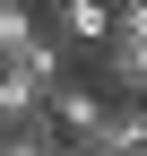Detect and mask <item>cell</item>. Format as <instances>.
<instances>
[{"instance_id":"1","label":"cell","mask_w":147,"mask_h":156,"mask_svg":"<svg viewBox=\"0 0 147 156\" xmlns=\"http://www.w3.org/2000/svg\"><path fill=\"white\" fill-rule=\"evenodd\" d=\"M61 69H69V52L52 44V35H35L26 52H0V122H35V113L69 87Z\"/></svg>"},{"instance_id":"2","label":"cell","mask_w":147,"mask_h":156,"mask_svg":"<svg viewBox=\"0 0 147 156\" xmlns=\"http://www.w3.org/2000/svg\"><path fill=\"white\" fill-rule=\"evenodd\" d=\"M121 26V0H43V35L61 52H104Z\"/></svg>"},{"instance_id":"3","label":"cell","mask_w":147,"mask_h":156,"mask_svg":"<svg viewBox=\"0 0 147 156\" xmlns=\"http://www.w3.org/2000/svg\"><path fill=\"white\" fill-rule=\"evenodd\" d=\"M95 87L113 95V104H147V35H121L113 26V44L95 52Z\"/></svg>"},{"instance_id":"4","label":"cell","mask_w":147,"mask_h":156,"mask_svg":"<svg viewBox=\"0 0 147 156\" xmlns=\"http://www.w3.org/2000/svg\"><path fill=\"white\" fill-rule=\"evenodd\" d=\"M78 156H147V104H113L95 139H78Z\"/></svg>"},{"instance_id":"5","label":"cell","mask_w":147,"mask_h":156,"mask_svg":"<svg viewBox=\"0 0 147 156\" xmlns=\"http://www.w3.org/2000/svg\"><path fill=\"white\" fill-rule=\"evenodd\" d=\"M0 156H78V139L52 113H35V122H0Z\"/></svg>"},{"instance_id":"6","label":"cell","mask_w":147,"mask_h":156,"mask_svg":"<svg viewBox=\"0 0 147 156\" xmlns=\"http://www.w3.org/2000/svg\"><path fill=\"white\" fill-rule=\"evenodd\" d=\"M52 122H61L69 130V139H95V130H104V113H113V104H104V87H61V95H52Z\"/></svg>"},{"instance_id":"7","label":"cell","mask_w":147,"mask_h":156,"mask_svg":"<svg viewBox=\"0 0 147 156\" xmlns=\"http://www.w3.org/2000/svg\"><path fill=\"white\" fill-rule=\"evenodd\" d=\"M35 35H43V17H35V0H0V52H26Z\"/></svg>"}]
</instances>
